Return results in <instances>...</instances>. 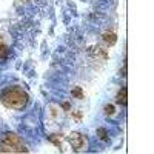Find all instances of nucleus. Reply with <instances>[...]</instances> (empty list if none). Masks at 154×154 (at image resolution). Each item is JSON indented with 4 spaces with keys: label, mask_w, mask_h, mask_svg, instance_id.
Listing matches in <instances>:
<instances>
[{
    "label": "nucleus",
    "mask_w": 154,
    "mask_h": 154,
    "mask_svg": "<svg viewBox=\"0 0 154 154\" xmlns=\"http://www.w3.org/2000/svg\"><path fill=\"white\" fill-rule=\"evenodd\" d=\"M6 56H8V48L3 43H0V59H5Z\"/></svg>",
    "instance_id": "39448f33"
},
{
    "label": "nucleus",
    "mask_w": 154,
    "mask_h": 154,
    "mask_svg": "<svg viewBox=\"0 0 154 154\" xmlns=\"http://www.w3.org/2000/svg\"><path fill=\"white\" fill-rule=\"evenodd\" d=\"M5 142L14 149V151H25L23 148V143L20 142V139L16 136V134H6L5 136Z\"/></svg>",
    "instance_id": "f03ea898"
},
{
    "label": "nucleus",
    "mask_w": 154,
    "mask_h": 154,
    "mask_svg": "<svg viewBox=\"0 0 154 154\" xmlns=\"http://www.w3.org/2000/svg\"><path fill=\"white\" fill-rule=\"evenodd\" d=\"M28 102V96L25 91L19 88H14V89H8V91L3 94V103L9 108H14V109H20L26 105Z\"/></svg>",
    "instance_id": "f257e3e1"
},
{
    "label": "nucleus",
    "mask_w": 154,
    "mask_h": 154,
    "mask_svg": "<svg viewBox=\"0 0 154 154\" xmlns=\"http://www.w3.org/2000/svg\"><path fill=\"white\" fill-rule=\"evenodd\" d=\"M69 140H71V143H72V146L75 149H80L83 146V137L80 134H71Z\"/></svg>",
    "instance_id": "7ed1b4c3"
},
{
    "label": "nucleus",
    "mask_w": 154,
    "mask_h": 154,
    "mask_svg": "<svg viewBox=\"0 0 154 154\" xmlns=\"http://www.w3.org/2000/svg\"><path fill=\"white\" fill-rule=\"evenodd\" d=\"M126 93H128V91H126V88L123 86V88L120 89V91H119V94H117V103L126 105V102H128V100H126V97H128V96H126Z\"/></svg>",
    "instance_id": "20e7f679"
}]
</instances>
